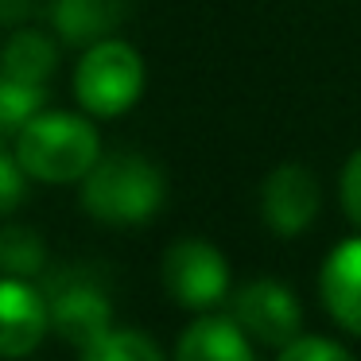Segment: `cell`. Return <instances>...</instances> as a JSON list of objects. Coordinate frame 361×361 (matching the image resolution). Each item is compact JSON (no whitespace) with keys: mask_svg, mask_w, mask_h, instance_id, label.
Listing matches in <instances>:
<instances>
[{"mask_svg":"<svg viewBox=\"0 0 361 361\" xmlns=\"http://www.w3.org/2000/svg\"><path fill=\"white\" fill-rule=\"evenodd\" d=\"M12 156L24 167L27 179L39 183H78L102 159V136L86 117L74 113H39L27 121L24 133L12 144Z\"/></svg>","mask_w":361,"mask_h":361,"instance_id":"obj_1","label":"cell"},{"mask_svg":"<svg viewBox=\"0 0 361 361\" xmlns=\"http://www.w3.org/2000/svg\"><path fill=\"white\" fill-rule=\"evenodd\" d=\"M164 171L136 152L102 156L82 179V206L105 226H144L164 206Z\"/></svg>","mask_w":361,"mask_h":361,"instance_id":"obj_2","label":"cell"},{"mask_svg":"<svg viewBox=\"0 0 361 361\" xmlns=\"http://www.w3.org/2000/svg\"><path fill=\"white\" fill-rule=\"evenodd\" d=\"M144 94V59L125 39H102L86 47L74 66V97L94 117H121Z\"/></svg>","mask_w":361,"mask_h":361,"instance_id":"obj_3","label":"cell"},{"mask_svg":"<svg viewBox=\"0 0 361 361\" xmlns=\"http://www.w3.org/2000/svg\"><path fill=\"white\" fill-rule=\"evenodd\" d=\"M164 288L187 311H210L229 291V260L202 237H179L164 252Z\"/></svg>","mask_w":361,"mask_h":361,"instance_id":"obj_4","label":"cell"},{"mask_svg":"<svg viewBox=\"0 0 361 361\" xmlns=\"http://www.w3.org/2000/svg\"><path fill=\"white\" fill-rule=\"evenodd\" d=\"M229 319H233L257 345L283 350L288 342L299 338L303 307H299L295 291L283 288L280 280H249L245 288H237L233 299H229Z\"/></svg>","mask_w":361,"mask_h":361,"instance_id":"obj_5","label":"cell"},{"mask_svg":"<svg viewBox=\"0 0 361 361\" xmlns=\"http://www.w3.org/2000/svg\"><path fill=\"white\" fill-rule=\"evenodd\" d=\"M51 330L47 295L32 280L0 276V357L20 361L32 357Z\"/></svg>","mask_w":361,"mask_h":361,"instance_id":"obj_6","label":"cell"},{"mask_svg":"<svg viewBox=\"0 0 361 361\" xmlns=\"http://www.w3.org/2000/svg\"><path fill=\"white\" fill-rule=\"evenodd\" d=\"M51 307V330L63 338L66 345H94L102 334L113 330V303L97 283L90 280H59L47 291Z\"/></svg>","mask_w":361,"mask_h":361,"instance_id":"obj_7","label":"cell"},{"mask_svg":"<svg viewBox=\"0 0 361 361\" xmlns=\"http://www.w3.org/2000/svg\"><path fill=\"white\" fill-rule=\"evenodd\" d=\"M319 183L303 164H280L260 187V214L276 237H299L319 218Z\"/></svg>","mask_w":361,"mask_h":361,"instance_id":"obj_8","label":"cell"},{"mask_svg":"<svg viewBox=\"0 0 361 361\" xmlns=\"http://www.w3.org/2000/svg\"><path fill=\"white\" fill-rule=\"evenodd\" d=\"M319 295L326 314L345 330L361 338V237L342 241L319 272Z\"/></svg>","mask_w":361,"mask_h":361,"instance_id":"obj_9","label":"cell"},{"mask_svg":"<svg viewBox=\"0 0 361 361\" xmlns=\"http://www.w3.org/2000/svg\"><path fill=\"white\" fill-rule=\"evenodd\" d=\"M252 338L226 314H198L175 345V361H257Z\"/></svg>","mask_w":361,"mask_h":361,"instance_id":"obj_10","label":"cell"},{"mask_svg":"<svg viewBox=\"0 0 361 361\" xmlns=\"http://www.w3.org/2000/svg\"><path fill=\"white\" fill-rule=\"evenodd\" d=\"M128 12V0H55V27L74 47L109 39Z\"/></svg>","mask_w":361,"mask_h":361,"instance_id":"obj_11","label":"cell"},{"mask_svg":"<svg viewBox=\"0 0 361 361\" xmlns=\"http://www.w3.org/2000/svg\"><path fill=\"white\" fill-rule=\"evenodd\" d=\"M0 66H4V78L43 86L59 66V47L43 32H16L0 51Z\"/></svg>","mask_w":361,"mask_h":361,"instance_id":"obj_12","label":"cell"},{"mask_svg":"<svg viewBox=\"0 0 361 361\" xmlns=\"http://www.w3.org/2000/svg\"><path fill=\"white\" fill-rule=\"evenodd\" d=\"M47 268V245L32 226H12L0 229V276H16V280H32Z\"/></svg>","mask_w":361,"mask_h":361,"instance_id":"obj_13","label":"cell"},{"mask_svg":"<svg viewBox=\"0 0 361 361\" xmlns=\"http://www.w3.org/2000/svg\"><path fill=\"white\" fill-rule=\"evenodd\" d=\"M82 361H167L144 330H109L82 350Z\"/></svg>","mask_w":361,"mask_h":361,"instance_id":"obj_14","label":"cell"},{"mask_svg":"<svg viewBox=\"0 0 361 361\" xmlns=\"http://www.w3.org/2000/svg\"><path fill=\"white\" fill-rule=\"evenodd\" d=\"M276 361H357L345 345L330 342V338H319V334H299L295 342H288L280 350Z\"/></svg>","mask_w":361,"mask_h":361,"instance_id":"obj_15","label":"cell"},{"mask_svg":"<svg viewBox=\"0 0 361 361\" xmlns=\"http://www.w3.org/2000/svg\"><path fill=\"white\" fill-rule=\"evenodd\" d=\"M24 179L27 175H24V167L16 164V156L4 152V156H0V218L12 214L24 202Z\"/></svg>","mask_w":361,"mask_h":361,"instance_id":"obj_16","label":"cell"},{"mask_svg":"<svg viewBox=\"0 0 361 361\" xmlns=\"http://www.w3.org/2000/svg\"><path fill=\"white\" fill-rule=\"evenodd\" d=\"M342 210H345V218L361 229V148L353 152L342 167Z\"/></svg>","mask_w":361,"mask_h":361,"instance_id":"obj_17","label":"cell"}]
</instances>
